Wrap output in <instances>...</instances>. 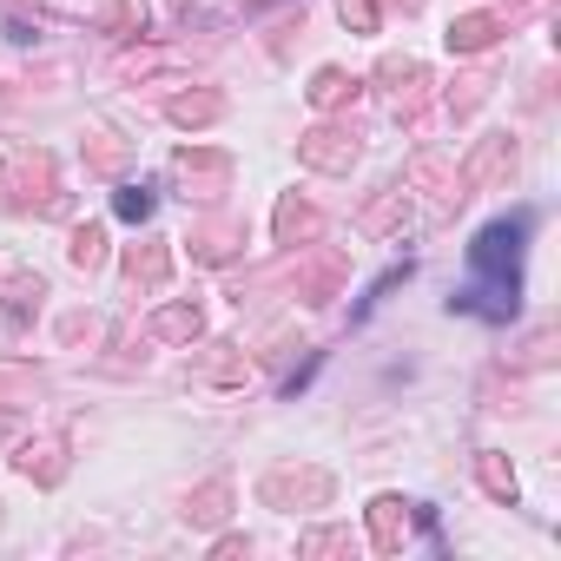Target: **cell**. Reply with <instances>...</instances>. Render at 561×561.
Here are the masks:
<instances>
[{
  "label": "cell",
  "instance_id": "6da1fadb",
  "mask_svg": "<svg viewBox=\"0 0 561 561\" xmlns=\"http://www.w3.org/2000/svg\"><path fill=\"white\" fill-rule=\"evenodd\" d=\"M528 231H535L528 211H508V218L476 231V244H469V291H456V311L489 318V324H508L522 311V251H528Z\"/></svg>",
  "mask_w": 561,
  "mask_h": 561
},
{
  "label": "cell",
  "instance_id": "7a4b0ae2",
  "mask_svg": "<svg viewBox=\"0 0 561 561\" xmlns=\"http://www.w3.org/2000/svg\"><path fill=\"white\" fill-rule=\"evenodd\" d=\"M152 211V192H119V218H146Z\"/></svg>",
  "mask_w": 561,
  "mask_h": 561
}]
</instances>
